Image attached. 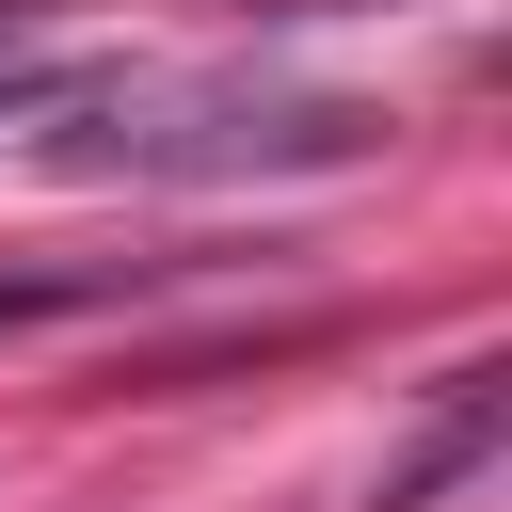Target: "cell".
Listing matches in <instances>:
<instances>
[{
  "instance_id": "7a4b0ae2",
  "label": "cell",
  "mask_w": 512,
  "mask_h": 512,
  "mask_svg": "<svg viewBox=\"0 0 512 512\" xmlns=\"http://www.w3.org/2000/svg\"><path fill=\"white\" fill-rule=\"evenodd\" d=\"M128 288V256H96V272H0V336L16 320H64V304H112Z\"/></svg>"
},
{
  "instance_id": "3957f363",
  "label": "cell",
  "mask_w": 512,
  "mask_h": 512,
  "mask_svg": "<svg viewBox=\"0 0 512 512\" xmlns=\"http://www.w3.org/2000/svg\"><path fill=\"white\" fill-rule=\"evenodd\" d=\"M16 32H32V0H0V128H16V112H48V64H32Z\"/></svg>"
},
{
  "instance_id": "6da1fadb",
  "label": "cell",
  "mask_w": 512,
  "mask_h": 512,
  "mask_svg": "<svg viewBox=\"0 0 512 512\" xmlns=\"http://www.w3.org/2000/svg\"><path fill=\"white\" fill-rule=\"evenodd\" d=\"M64 160H128V176H272V160H368V112L352 96H192V112H112V128H64Z\"/></svg>"
}]
</instances>
